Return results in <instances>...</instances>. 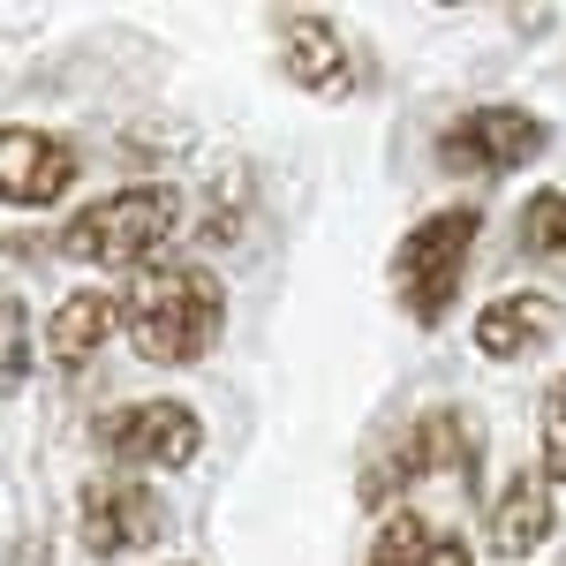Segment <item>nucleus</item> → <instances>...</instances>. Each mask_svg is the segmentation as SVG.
<instances>
[{
	"mask_svg": "<svg viewBox=\"0 0 566 566\" xmlns=\"http://www.w3.org/2000/svg\"><path fill=\"white\" fill-rule=\"evenodd\" d=\"M122 333L151 370H189L227 333V287L205 264H151L122 295Z\"/></svg>",
	"mask_w": 566,
	"mask_h": 566,
	"instance_id": "obj_1",
	"label": "nucleus"
},
{
	"mask_svg": "<svg viewBox=\"0 0 566 566\" xmlns=\"http://www.w3.org/2000/svg\"><path fill=\"white\" fill-rule=\"evenodd\" d=\"M175 234H181V189L175 181H136V189L84 205L53 234V250L76 264H98V272H151Z\"/></svg>",
	"mask_w": 566,
	"mask_h": 566,
	"instance_id": "obj_2",
	"label": "nucleus"
},
{
	"mask_svg": "<svg viewBox=\"0 0 566 566\" xmlns=\"http://www.w3.org/2000/svg\"><path fill=\"white\" fill-rule=\"evenodd\" d=\"M483 212L476 205H446V212H423L400 250H392V303L416 325H446L453 303H461V280H469V258H476Z\"/></svg>",
	"mask_w": 566,
	"mask_h": 566,
	"instance_id": "obj_3",
	"label": "nucleus"
},
{
	"mask_svg": "<svg viewBox=\"0 0 566 566\" xmlns=\"http://www.w3.org/2000/svg\"><path fill=\"white\" fill-rule=\"evenodd\" d=\"M431 476H461L469 499L483 491L476 483L483 476V438L461 408H423L408 431H392L370 453V469H363V506H392V499H408L416 483H431Z\"/></svg>",
	"mask_w": 566,
	"mask_h": 566,
	"instance_id": "obj_4",
	"label": "nucleus"
},
{
	"mask_svg": "<svg viewBox=\"0 0 566 566\" xmlns=\"http://www.w3.org/2000/svg\"><path fill=\"white\" fill-rule=\"evenodd\" d=\"M544 151H552V122L528 114V106H469V114H453L431 144L438 175H453V181L522 175L528 159H544Z\"/></svg>",
	"mask_w": 566,
	"mask_h": 566,
	"instance_id": "obj_5",
	"label": "nucleus"
},
{
	"mask_svg": "<svg viewBox=\"0 0 566 566\" xmlns=\"http://www.w3.org/2000/svg\"><path fill=\"white\" fill-rule=\"evenodd\" d=\"M91 438H98L106 461H122V469H167V476H181L205 453V423L181 400H129V408L98 416Z\"/></svg>",
	"mask_w": 566,
	"mask_h": 566,
	"instance_id": "obj_6",
	"label": "nucleus"
},
{
	"mask_svg": "<svg viewBox=\"0 0 566 566\" xmlns=\"http://www.w3.org/2000/svg\"><path fill=\"white\" fill-rule=\"evenodd\" d=\"M76 536L91 559H129L167 536V499L144 476H91L76 499Z\"/></svg>",
	"mask_w": 566,
	"mask_h": 566,
	"instance_id": "obj_7",
	"label": "nucleus"
},
{
	"mask_svg": "<svg viewBox=\"0 0 566 566\" xmlns=\"http://www.w3.org/2000/svg\"><path fill=\"white\" fill-rule=\"evenodd\" d=\"M272 45H280V76L303 84L310 98H348L355 91V53L333 15L317 8H280L272 15Z\"/></svg>",
	"mask_w": 566,
	"mask_h": 566,
	"instance_id": "obj_8",
	"label": "nucleus"
},
{
	"mask_svg": "<svg viewBox=\"0 0 566 566\" xmlns=\"http://www.w3.org/2000/svg\"><path fill=\"white\" fill-rule=\"evenodd\" d=\"M69 181H76V144H61V136L45 129H0V205H15V212H39V205H61L69 197Z\"/></svg>",
	"mask_w": 566,
	"mask_h": 566,
	"instance_id": "obj_9",
	"label": "nucleus"
},
{
	"mask_svg": "<svg viewBox=\"0 0 566 566\" xmlns=\"http://www.w3.org/2000/svg\"><path fill=\"white\" fill-rule=\"evenodd\" d=\"M552 528H559L552 476H544V469H514V476L499 483L491 514H483V544H491V559H536V552L552 544Z\"/></svg>",
	"mask_w": 566,
	"mask_h": 566,
	"instance_id": "obj_10",
	"label": "nucleus"
},
{
	"mask_svg": "<svg viewBox=\"0 0 566 566\" xmlns=\"http://www.w3.org/2000/svg\"><path fill=\"white\" fill-rule=\"evenodd\" d=\"M559 325H566L559 295H528L522 287V295H499V303L476 310V348L491 355V363H522V355L552 348Z\"/></svg>",
	"mask_w": 566,
	"mask_h": 566,
	"instance_id": "obj_11",
	"label": "nucleus"
},
{
	"mask_svg": "<svg viewBox=\"0 0 566 566\" xmlns=\"http://www.w3.org/2000/svg\"><path fill=\"white\" fill-rule=\"evenodd\" d=\"M114 333H122V295L76 287V295H61V310L45 317V363H53V370H84Z\"/></svg>",
	"mask_w": 566,
	"mask_h": 566,
	"instance_id": "obj_12",
	"label": "nucleus"
},
{
	"mask_svg": "<svg viewBox=\"0 0 566 566\" xmlns=\"http://www.w3.org/2000/svg\"><path fill=\"white\" fill-rule=\"evenodd\" d=\"M363 566H476V552H469V536L431 528L423 514H392V522L370 536V559Z\"/></svg>",
	"mask_w": 566,
	"mask_h": 566,
	"instance_id": "obj_13",
	"label": "nucleus"
},
{
	"mask_svg": "<svg viewBox=\"0 0 566 566\" xmlns=\"http://www.w3.org/2000/svg\"><path fill=\"white\" fill-rule=\"evenodd\" d=\"M31 310H23V295L0 280V392H23L31 386Z\"/></svg>",
	"mask_w": 566,
	"mask_h": 566,
	"instance_id": "obj_14",
	"label": "nucleus"
},
{
	"mask_svg": "<svg viewBox=\"0 0 566 566\" xmlns=\"http://www.w3.org/2000/svg\"><path fill=\"white\" fill-rule=\"evenodd\" d=\"M522 258H544L566 272V189H536L522 205Z\"/></svg>",
	"mask_w": 566,
	"mask_h": 566,
	"instance_id": "obj_15",
	"label": "nucleus"
},
{
	"mask_svg": "<svg viewBox=\"0 0 566 566\" xmlns=\"http://www.w3.org/2000/svg\"><path fill=\"white\" fill-rule=\"evenodd\" d=\"M536 446H544V476L566 483V378H552L544 416H536Z\"/></svg>",
	"mask_w": 566,
	"mask_h": 566,
	"instance_id": "obj_16",
	"label": "nucleus"
}]
</instances>
